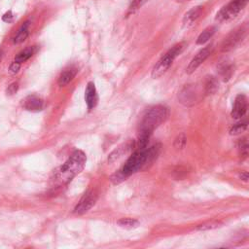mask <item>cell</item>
<instances>
[{
  "label": "cell",
  "mask_w": 249,
  "mask_h": 249,
  "mask_svg": "<svg viewBox=\"0 0 249 249\" xmlns=\"http://www.w3.org/2000/svg\"><path fill=\"white\" fill-rule=\"evenodd\" d=\"M132 146H133V143H132V144L126 143V144H124V145H123V146L117 148L116 150H114V151L109 155L108 160H109L110 162L115 161L116 160H118L119 158H121V157H122L128 149H130Z\"/></svg>",
  "instance_id": "5bb4252c"
},
{
  "label": "cell",
  "mask_w": 249,
  "mask_h": 249,
  "mask_svg": "<svg viewBox=\"0 0 249 249\" xmlns=\"http://www.w3.org/2000/svg\"><path fill=\"white\" fill-rule=\"evenodd\" d=\"M186 142H187V138H186V135L184 134V133H181V134H179L177 137H176V139H175V141H174V147L176 148V149H183L184 147H185V145H186Z\"/></svg>",
  "instance_id": "603a6c76"
},
{
  "label": "cell",
  "mask_w": 249,
  "mask_h": 249,
  "mask_svg": "<svg viewBox=\"0 0 249 249\" xmlns=\"http://www.w3.org/2000/svg\"><path fill=\"white\" fill-rule=\"evenodd\" d=\"M0 57H1V51H0Z\"/></svg>",
  "instance_id": "f546056e"
},
{
  "label": "cell",
  "mask_w": 249,
  "mask_h": 249,
  "mask_svg": "<svg viewBox=\"0 0 249 249\" xmlns=\"http://www.w3.org/2000/svg\"><path fill=\"white\" fill-rule=\"evenodd\" d=\"M12 18H13V14H12L11 11L6 12V13L4 14V16L2 17V19H3L4 21H8V22H9Z\"/></svg>",
  "instance_id": "83f0119b"
},
{
  "label": "cell",
  "mask_w": 249,
  "mask_h": 249,
  "mask_svg": "<svg viewBox=\"0 0 249 249\" xmlns=\"http://www.w3.org/2000/svg\"><path fill=\"white\" fill-rule=\"evenodd\" d=\"M168 114V109L162 105H157L150 108L143 116L140 123L138 136L150 137L152 132L167 119Z\"/></svg>",
  "instance_id": "3957f363"
},
{
  "label": "cell",
  "mask_w": 249,
  "mask_h": 249,
  "mask_svg": "<svg viewBox=\"0 0 249 249\" xmlns=\"http://www.w3.org/2000/svg\"><path fill=\"white\" fill-rule=\"evenodd\" d=\"M215 31H216V28H215L214 26H209V27H207L206 29H204V30L199 34V36L197 37V39H196V44H197V45H202V44H204L205 42H207V41L213 36V34L215 33Z\"/></svg>",
  "instance_id": "2e32d148"
},
{
  "label": "cell",
  "mask_w": 249,
  "mask_h": 249,
  "mask_svg": "<svg viewBox=\"0 0 249 249\" xmlns=\"http://www.w3.org/2000/svg\"><path fill=\"white\" fill-rule=\"evenodd\" d=\"M86 155L80 150H76L69 157V159L56 170L54 173L55 179L64 184L69 182L74 176L79 174L85 167L86 164Z\"/></svg>",
  "instance_id": "7a4b0ae2"
},
{
  "label": "cell",
  "mask_w": 249,
  "mask_h": 249,
  "mask_svg": "<svg viewBox=\"0 0 249 249\" xmlns=\"http://www.w3.org/2000/svg\"><path fill=\"white\" fill-rule=\"evenodd\" d=\"M96 199H97V196H96V194L93 191L88 192L81 198L80 202L75 207L74 212L77 213V214H83V213L89 211L94 205Z\"/></svg>",
  "instance_id": "52a82bcc"
},
{
  "label": "cell",
  "mask_w": 249,
  "mask_h": 249,
  "mask_svg": "<svg viewBox=\"0 0 249 249\" xmlns=\"http://www.w3.org/2000/svg\"><path fill=\"white\" fill-rule=\"evenodd\" d=\"M33 53H34V48L28 47L17 54V56L15 57V61L18 62V63H22V62L26 61L27 59H29L33 55Z\"/></svg>",
  "instance_id": "e0dca14e"
},
{
  "label": "cell",
  "mask_w": 249,
  "mask_h": 249,
  "mask_svg": "<svg viewBox=\"0 0 249 249\" xmlns=\"http://www.w3.org/2000/svg\"><path fill=\"white\" fill-rule=\"evenodd\" d=\"M22 106L28 111H40L44 106V101L36 95H29L22 100Z\"/></svg>",
  "instance_id": "8fae6325"
},
{
  "label": "cell",
  "mask_w": 249,
  "mask_h": 249,
  "mask_svg": "<svg viewBox=\"0 0 249 249\" xmlns=\"http://www.w3.org/2000/svg\"><path fill=\"white\" fill-rule=\"evenodd\" d=\"M222 225V223L218 222V221H211V222H207V223H203L201 225H198L196 227V230L198 231H208V230H213L216 228H219Z\"/></svg>",
  "instance_id": "44dd1931"
},
{
  "label": "cell",
  "mask_w": 249,
  "mask_h": 249,
  "mask_svg": "<svg viewBox=\"0 0 249 249\" xmlns=\"http://www.w3.org/2000/svg\"><path fill=\"white\" fill-rule=\"evenodd\" d=\"M142 2H143V0H133L129 9H128V14H131V13L133 14L141 6Z\"/></svg>",
  "instance_id": "d4e9b609"
},
{
  "label": "cell",
  "mask_w": 249,
  "mask_h": 249,
  "mask_svg": "<svg viewBox=\"0 0 249 249\" xmlns=\"http://www.w3.org/2000/svg\"><path fill=\"white\" fill-rule=\"evenodd\" d=\"M76 74H77V69L75 67H70L65 69L58 78V85L60 87H64L68 85L74 79Z\"/></svg>",
  "instance_id": "4fadbf2b"
},
{
  "label": "cell",
  "mask_w": 249,
  "mask_h": 249,
  "mask_svg": "<svg viewBox=\"0 0 249 249\" xmlns=\"http://www.w3.org/2000/svg\"><path fill=\"white\" fill-rule=\"evenodd\" d=\"M18 83H13V84H11L8 88H7V93L9 94V95H12V94H14V93H16V91L18 90Z\"/></svg>",
  "instance_id": "484cf974"
},
{
  "label": "cell",
  "mask_w": 249,
  "mask_h": 249,
  "mask_svg": "<svg viewBox=\"0 0 249 249\" xmlns=\"http://www.w3.org/2000/svg\"><path fill=\"white\" fill-rule=\"evenodd\" d=\"M247 107H248V103H247L246 96L244 94H238L234 99V103L231 113V117L236 120L241 119L246 114Z\"/></svg>",
  "instance_id": "9c48e42d"
},
{
  "label": "cell",
  "mask_w": 249,
  "mask_h": 249,
  "mask_svg": "<svg viewBox=\"0 0 249 249\" xmlns=\"http://www.w3.org/2000/svg\"><path fill=\"white\" fill-rule=\"evenodd\" d=\"M244 35H245V30L243 28L235 29L234 31L230 33L228 35V37L225 38V40L223 41V44L221 47L222 51L229 52V51L232 50L235 46H237L242 41Z\"/></svg>",
  "instance_id": "8992f818"
},
{
  "label": "cell",
  "mask_w": 249,
  "mask_h": 249,
  "mask_svg": "<svg viewBox=\"0 0 249 249\" xmlns=\"http://www.w3.org/2000/svg\"><path fill=\"white\" fill-rule=\"evenodd\" d=\"M247 3L248 0H231L217 13L216 20L223 22L234 18Z\"/></svg>",
  "instance_id": "5b68a950"
},
{
  "label": "cell",
  "mask_w": 249,
  "mask_h": 249,
  "mask_svg": "<svg viewBox=\"0 0 249 249\" xmlns=\"http://www.w3.org/2000/svg\"><path fill=\"white\" fill-rule=\"evenodd\" d=\"M202 12V7L200 6H196V7H194L192 8L190 11H188L185 16H184V18H183V23L184 25H191L193 24L196 19L197 18L200 16Z\"/></svg>",
  "instance_id": "7c38bea8"
},
{
  "label": "cell",
  "mask_w": 249,
  "mask_h": 249,
  "mask_svg": "<svg viewBox=\"0 0 249 249\" xmlns=\"http://www.w3.org/2000/svg\"><path fill=\"white\" fill-rule=\"evenodd\" d=\"M238 149L240 151V154L244 157L247 156L248 154V143H247V140L246 138H243L239 141V144H238Z\"/></svg>",
  "instance_id": "cb8c5ba5"
},
{
  "label": "cell",
  "mask_w": 249,
  "mask_h": 249,
  "mask_svg": "<svg viewBox=\"0 0 249 249\" xmlns=\"http://www.w3.org/2000/svg\"><path fill=\"white\" fill-rule=\"evenodd\" d=\"M160 150V144H157L149 149L147 147L143 149H136V151L127 159L123 167L111 176V181L115 184L124 181L126 177L138 171L148 162L152 161L159 155Z\"/></svg>",
  "instance_id": "6da1fadb"
},
{
  "label": "cell",
  "mask_w": 249,
  "mask_h": 249,
  "mask_svg": "<svg viewBox=\"0 0 249 249\" xmlns=\"http://www.w3.org/2000/svg\"><path fill=\"white\" fill-rule=\"evenodd\" d=\"M218 89V82L214 77H209L205 83V92L210 94L217 90Z\"/></svg>",
  "instance_id": "d6986e66"
},
{
  "label": "cell",
  "mask_w": 249,
  "mask_h": 249,
  "mask_svg": "<svg viewBox=\"0 0 249 249\" xmlns=\"http://www.w3.org/2000/svg\"><path fill=\"white\" fill-rule=\"evenodd\" d=\"M28 26H29V22H28V21L24 22V23L21 25V27L19 28V30L18 31L17 35L15 36V38H14V40H13L14 44H20V43H22V42L27 38V36H28V34H29Z\"/></svg>",
  "instance_id": "9a60e30c"
},
{
  "label": "cell",
  "mask_w": 249,
  "mask_h": 249,
  "mask_svg": "<svg viewBox=\"0 0 249 249\" xmlns=\"http://www.w3.org/2000/svg\"><path fill=\"white\" fill-rule=\"evenodd\" d=\"M247 128V123L244 122V123H238V124H233L231 129H230V133L231 135H236V134H239L241 132H243L245 129Z\"/></svg>",
  "instance_id": "7402d4cb"
},
{
  "label": "cell",
  "mask_w": 249,
  "mask_h": 249,
  "mask_svg": "<svg viewBox=\"0 0 249 249\" xmlns=\"http://www.w3.org/2000/svg\"><path fill=\"white\" fill-rule=\"evenodd\" d=\"M185 46H186V44L184 42L176 44L164 55H162L160 58V60L155 64V66L152 70V74H151L152 78L157 79V78H160V76H162L168 70V68L171 66L174 59L183 52Z\"/></svg>",
  "instance_id": "277c9868"
},
{
  "label": "cell",
  "mask_w": 249,
  "mask_h": 249,
  "mask_svg": "<svg viewBox=\"0 0 249 249\" xmlns=\"http://www.w3.org/2000/svg\"><path fill=\"white\" fill-rule=\"evenodd\" d=\"M239 178L242 179L243 181H247L248 180V173L245 171V172H242L240 175H239Z\"/></svg>",
  "instance_id": "f1b7e54d"
},
{
  "label": "cell",
  "mask_w": 249,
  "mask_h": 249,
  "mask_svg": "<svg viewBox=\"0 0 249 249\" xmlns=\"http://www.w3.org/2000/svg\"><path fill=\"white\" fill-rule=\"evenodd\" d=\"M219 72H220V75L222 76L223 80L224 81H228L231 74H232V66L231 65H229V64H224V65H221L220 68H219Z\"/></svg>",
  "instance_id": "ffe728a7"
},
{
  "label": "cell",
  "mask_w": 249,
  "mask_h": 249,
  "mask_svg": "<svg viewBox=\"0 0 249 249\" xmlns=\"http://www.w3.org/2000/svg\"><path fill=\"white\" fill-rule=\"evenodd\" d=\"M19 68H20V63L14 61V62H13V63L10 65V67H9V70H10V72H11V73H13V74H16V73H18V72Z\"/></svg>",
  "instance_id": "4316f807"
},
{
  "label": "cell",
  "mask_w": 249,
  "mask_h": 249,
  "mask_svg": "<svg viewBox=\"0 0 249 249\" xmlns=\"http://www.w3.org/2000/svg\"><path fill=\"white\" fill-rule=\"evenodd\" d=\"M85 100H86V103H87V106H88L89 110H91L97 104L98 96H97L95 86L92 82H89L87 85V88H86V90H85Z\"/></svg>",
  "instance_id": "30bf717a"
},
{
  "label": "cell",
  "mask_w": 249,
  "mask_h": 249,
  "mask_svg": "<svg viewBox=\"0 0 249 249\" xmlns=\"http://www.w3.org/2000/svg\"><path fill=\"white\" fill-rule=\"evenodd\" d=\"M211 50H212L211 46H207V47L203 48L202 50H200V51L195 55V57L191 60V62L189 63V65L187 66V68H186L187 74H192V73H194V72L197 69V67L208 57V55H209L210 53H211Z\"/></svg>",
  "instance_id": "ba28073f"
},
{
  "label": "cell",
  "mask_w": 249,
  "mask_h": 249,
  "mask_svg": "<svg viewBox=\"0 0 249 249\" xmlns=\"http://www.w3.org/2000/svg\"><path fill=\"white\" fill-rule=\"evenodd\" d=\"M139 221L132 218H122L117 221V225L124 229H134L139 226Z\"/></svg>",
  "instance_id": "ac0fdd59"
}]
</instances>
